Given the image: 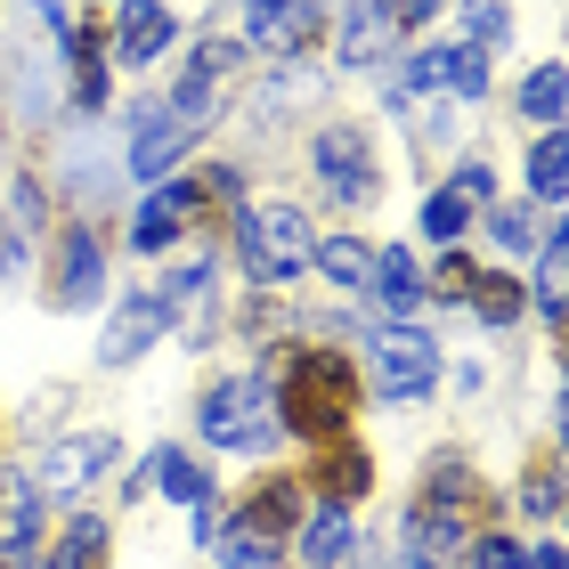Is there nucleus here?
<instances>
[{"mask_svg": "<svg viewBox=\"0 0 569 569\" xmlns=\"http://www.w3.org/2000/svg\"><path fill=\"white\" fill-rule=\"evenodd\" d=\"M367 375H375L382 399H423L439 382V350L423 342L416 326H375L367 333Z\"/></svg>", "mask_w": 569, "mask_h": 569, "instance_id": "20e7f679", "label": "nucleus"}, {"mask_svg": "<svg viewBox=\"0 0 569 569\" xmlns=\"http://www.w3.org/2000/svg\"><path fill=\"white\" fill-rule=\"evenodd\" d=\"M488 237H497L505 252H529L537 244V220L529 212H488Z\"/></svg>", "mask_w": 569, "mask_h": 569, "instance_id": "c85d7f7f", "label": "nucleus"}, {"mask_svg": "<svg viewBox=\"0 0 569 569\" xmlns=\"http://www.w3.org/2000/svg\"><path fill=\"white\" fill-rule=\"evenodd\" d=\"M529 569H561V546H529Z\"/></svg>", "mask_w": 569, "mask_h": 569, "instance_id": "72a5a7b5", "label": "nucleus"}, {"mask_svg": "<svg viewBox=\"0 0 569 569\" xmlns=\"http://www.w3.org/2000/svg\"><path fill=\"white\" fill-rule=\"evenodd\" d=\"M179 326V309L163 301V293H139V301H122L114 318H107V342H98V358H107V367H122V358H139L154 333H171Z\"/></svg>", "mask_w": 569, "mask_h": 569, "instance_id": "9b49d317", "label": "nucleus"}, {"mask_svg": "<svg viewBox=\"0 0 569 569\" xmlns=\"http://www.w3.org/2000/svg\"><path fill=\"white\" fill-rule=\"evenodd\" d=\"M309 171H318V188L342 196V203H367V196L382 188V171L367 163V139H358V131H318V147H309Z\"/></svg>", "mask_w": 569, "mask_h": 569, "instance_id": "423d86ee", "label": "nucleus"}, {"mask_svg": "<svg viewBox=\"0 0 569 569\" xmlns=\"http://www.w3.org/2000/svg\"><path fill=\"white\" fill-rule=\"evenodd\" d=\"M237 244H244V269L261 284H284L309 269V252H318V237H309V220L293 212V203H261V212H237Z\"/></svg>", "mask_w": 569, "mask_h": 569, "instance_id": "f03ea898", "label": "nucleus"}, {"mask_svg": "<svg viewBox=\"0 0 569 569\" xmlns=\"http://www.w3.org/2000/svg\"><path fill=\"white\" fill-rule=\"evenodd\" d=\"M431 9H439V0H391V17H399V24H423Z\"/></svg>", "mask_w": 569, "mask_h": 569, "instance_id": "473e14b6", "label": "nucleus"}, {"mask_svg": "<svg viewBox=\"0 0 569 569\" xmlns=\"http://www.w3.org/2000/svg\"><path fill=\"white\" fill-rule=\"evenodd\" d=\"M58 41L73 58V98H82V107H107V41H98L90 24H66V17H58Z\"/></svg>", "mask_w": 569, "mask_h": 569, "instance_id": "dca6fc26", "label": "nucleus"}, {"mask_svg": "<svg viewBox=\"0 0 569 569\" xmlns=\"http://www.w3.org/2000/svg\"><path fill=\"white\" fill-rule=\"evenodd\" d=\"M553 480H561V472H553V463H546V472H537V480L521 488V505L537 512V521H546V512H561V488H553Z\"/></svg>", "mask_w": 569, "mask_h": 569, "instance_id": "2f4dec72", "label": "nucleus"}, {"mask_svg": "<svg viewBox=\"0 0 569 569\" xmlns=\"http://www.w3.org/2000/svg\"><path fill=\"white\" fill-rule=\"evenodd\" d=\"M277 423L293 431V439H342L350 431V416H358V375H350V358L342 350H301L293 367H284V382H277Z\"/></svg>", "mask_w": 569, "mask_h": 569, "instance_id": "f257e3e1", "label": "nucleus"}, {"mask_svg": "<svg viewBox=\"0 0 569 569\" xmlns=\"http://www.w3.org/2000/svg\"><path fill=\"white\" fill-rule=\"evenodd\" d=\"M561 66H537L529 73V90H521V114H537V122H561Z\"/></svg>", "mask_w": 569, "mask_h": 569, "instance_id": "b1692460", "label": "nucleus"}, {"mask_svg": "<svg viewBox=\"0 0 569 569\" xmlns=\"http://www.w3.org/2000/svg\"><path fill=\"white\" fill-rule=\"evenodd\" d=\"M98 284H107L98 237H90V228H58V261H49V293H58V309H90Z\"/></svg>", "mask_w": 569, "mask_h": 569, "instance_id": "6e6552de", "label": "nucleus"}, {"mask_svg": "<svg viewBox=\"0 0 569 569\" xmlns=\"http://www.w3.org/2000/svg\"><path fill=\"white\" fill-rule=\"evenodd\" d=\"M505 41V0H472V49H497Z\"/></svg>", "mask_w": 569, "mask_h": 569, "instance_id": "7c9ffc66", "label": "nucleus"}, {"mask_svg": "<svg viewBox=\"0 0 569 569\" xmlns=\"http://www.w3.org/2000/svg\"><path fill=\"white\" fill-rule=\"evenodd\" d=\"M472 569H529V546H512V537H480Z\"/></svg>", "mask_w": 569, "mask_h": 569, "instance_id": "c756f323", "label": "nucleus"}, {"mask_svg": "<svg viewBox=\"0 0 569 569\" xmlns=\"http://www.w3.org/2000/svg\"><path fill=\"white\" fill-rule=\"evenodd\" d=\"M196 203H203L196 179H179V188H154V196H147V212H139V228H131V244H139V252H163L179 228L196 220Z\"/></svg>", "mask_w": 569, "mask_h": 569, "instance_id": "ddd939ff", "label": "nucleus"}, {"mask_svg": "<svg viewBox=\"0 0 569 569\" xmlns=\"http://www.w3.org/2000/svg\"><path fill=\"white\" fill-rule=\"evenodd\" d=\"M472 277H480V269H472V261H463V252L448 244V261H439V277H431V293H439V301H463V293H472Z\"/></svg>", "mask_w": 569, "mask_h": 569, "instance_id": "cd10ccee", "label": "nucleus"}, {"mask_svg": "<svg viewBox=\"0 0 569 569\" xmlns=\"http://www.w3.org/2000/svg\"><path fill=\"white\" fill-rule=\"evenodd\" d=\"M293 546H301L309 569H333V561L350 553V512H342V505H318V512L293 529Z\"/></svg>", "mask_w": 569, "mask_h": 569, "instance_id": "f3484780", "label": "nucleus"}, {"mask_svg": "<svg viewBox=\"0 0 569 569\" xmlns=\"http://www.w3.org/2000/svg\"><path fill=\"white\" fill-rule=\"evenodd\" d=\"M439 82H448V49H423V58L399 73V98H423V90H439Z\"/></svg>", "mask_w": 569, "mask_h": 569, "instance_id": "bb28decb", "label": "nucleus"}, {"mask_svg": "<svg viewBox=\"0 0 569 569\" xmlns=\"http://www.w3.org/2000/svg\"><path fill=\"white\" fill-rule=\"evenodd\" d=\"M399 41V17L391 0H358V9L342 17V66H382V49Z\"/></svg>", "mask_w": 569, "mask_h": 569, "instance_id": "4468645a", "label": "nucleus"}, {"mask_svg": "<svg viewBox=\"0 0 569 569\" xmlns=\"http://www.w3.org/2000/svg\"><path fill=\"white\" fill-rule=\"evenodd\" d=\"M122 448H114V431H82V439H58L41 463H33V497H73V488H90L98 472H107Z\"/></svg>", "mask_w": 569, "mask_h": 569, "instance_id": "39448f33", "label": "nucleus"}, {"mask_svg": "<svg viewBox=\"0 0 569 569\" xmlns=\"http://www.w3.org/2000/svg\"><path fill=\"white\" fill-rule=\"evenodd\" d=\"M171 9L163 0H122V17L107 24V58H122V66H147V58H163L171 49Z\"/></svg>", "mask_w": 569, "mask_h": 569, "instance_id": "9d476101", "label": "nucleus"}, {"mask_svg": "<svg viewBox=\"0 0 569 569\" xmlns=\"http://www.w3.org/2000/svg\"><path fill=\"white\" fill-rule=\"evenodd\" d=\"M196 423H203V439H212V448L252 456V448L277 431L269 382H261V375H228V382H212V391H203V407H196Z\"/></svg>", "mask_w": 569, "mask_h": 569, "instance_id": "7ed1b4c3", "label": "nucleus"}, {"mask_svg": "<svg viewBox=\"0 0 569 569\" xmlns=\"http://www.w3.org/2000/svg\"><path fill=\"white\" fill-rule=\"evenodd\" d=\"M448 90H456V98H480V90H488V49H472V41L448 49Z\"/></svg>", "mask_w": 569, "mask_h": 569, "instance_id": "393cba45", "label": "nucleus"}, {"mask_svg": "<svg viewBox=\"0 0 569 569\" xmlns=\"http://www.w3.org/2000/svg\"><path fill=\"white\" fill-rule=\"evenodd\" d=\"M309 261H318L333 284H350V293H367V277H375V252L358 244V237H326L318 252H309Z\"/></svg>", "mask_w": 569, "mask_h": 569, "instance_id": "412c9836", "label": "nucleus"}, {"mask_svg": "<svg viewBox=\"0 0 569 569\" xmlns=\"http://www.w3.org/2000/svg\"><path fill=\"white\" fill-rule=\"evenodd\" d=\"M561 154H569L561 139H537V147H529V188L546 196V203H561V188H569V163H561Z\"/></svg>", "mask_w": 569, "mask_h": 569, "instance_id": "5701e85b", "label": "nucleus"}, {"mask_svg": "<svg viewBox=\"0 0 569 569\" xmlns=\"http://www.w3.org/2000/svg\"><path fill=\"white\" fill-rule=\"evenodd\" d=\"M537 309L561 326V228H546V261H537Z\"/></svg>", "mask_w": 569, "mask_h": 569, "instance_id": "a878e982", "label": "nucleus"}, {"mask_svg": "<svg viewBox=\"0 0 569 569\" xmlns=\"http://www.w3.org/2000/svg\"><path fill=\"white\" fill-rule=\"evenodd\" d=\"M41 569H107V521H90V512H82V521H66L58 546L41 553Z\"/></svg>", "mask_w": 569, "mask_h": 569, "instance_id": "a211bd4d", "label": "nucleus"}, {"mask_svg": "<svg viewBox=\"0 0 569 569\" xmlns=\"http://www.w3.org/2000/svg\"><path fill=\"white\" fill-rule=\"evenodd\" d=\"M147 472H154V488H163L171 505H203V497H212V472H203L188 448H154Z\"/></svg>", "mask_w": 569, "mask_h": 569, "instance_id": "6ab92c4d", "label": "nucleus"}, {"mask_svg": "<svg viewBox=\"0 0 569 569\" xmlns=\"http://www.w3.org/2000/svg\"><path fill=\"white\" fill-rule=\"evenodd\" d=\"M244 33L261 49H301L318 33V0H244Z\"/></svg>", "mask_w": 569, "mask_h": 569, "instance_id": "f8f14e48", "label": "nucleus"}, {"mask_svg": "<svg viewBox=\"0 0 569 569\" xmlns=\"http://www.w3.org/2000/svg\"><path fill=\"white\" fill-rule=\"evenodd\" d=\"M463 301L480 309V326H512V318L529 309V293H521L512 277H472V293H463Z\"/></svg>", "mask_w": 569, "mask_h": 569, "instance_id": "4be33fe9", "label": "nucleus"}, {"mask_svg": "<svg viewBox=\"0 0 569 569\" xmlns=\"http://www.w3.org/2000/svg\"><path fill=\"white\" fill-rule=\"evenodd\" d=\"M293 512H301V480H293V472H269V480L244 497L237 529H244V537H269V546H277V529L293 521Z\"/></svg>", "mask_w": 569, "mask_h": 569, "instance_id": "2eb2a0df", "label": "nucleus"}, {"mask_svg": "<svg viewBox=\"0 0 569 569\" xmlns=\"http://www.w3.org/2000/svg\"><path fill=\"white\" fill-rule=\"evenodd\" d=\"M367 293H375L382 309H416V301H423V284H416V261H407L399 244H382V252H375V277H367Z\"/></svg>", "mask_w": 569, "mask_h": 569, "instance_id": "aec40b11", "label": "nucleus"}, {"mask_svg": "<svg viewBox=\"0 0 569 569\" xmlns=\"http://www.w3.org/2000/svg\"><path fill=\"white\" fill-rule=\"evenodd\" d=\"M488 196H497L488 163H463V171L448 179V188H431V196H423V237H431V244H456L463 228H472V212H480Z\"/></svg>", "mask_w": 569, "mask_h": 569, "instance_id": "0eeeda50", "label": "nucleus"}, {"mask_svg": "<svg viewBox=\"0 0 569 569\" xmlns=\"http://www.w3.org/2000/svg\"><path fill=\"white\" fill-rule=\"evenodd\" d=\"M309 488H318V505H358L375 488V456L358 448V439H318V463H309Z\"/></svg>", "mask_w": 569, "mask_h": 569, "instance_id": "1a4fd4ad", "label": "nucleus"}]
</instances>
